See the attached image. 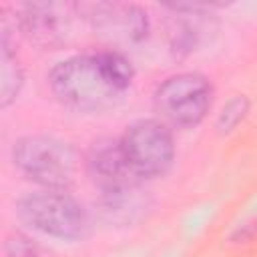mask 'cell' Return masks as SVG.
<instances>
[{
  "label": "cell",
  "mask_w": 257,
  "mask_h": 257,
  "mask_svg": "<svg viewBox=\"0 0 257 257\" xmlns=\"http://www.w3.org/2000/svg\"><path fill=\"white\" fill-rule=\"evenodd\" d=\"M18 213L28 227L56 239L74 241L88 233L86 211L64 191L46 189L26 195L18 203Z\"/></svg>",
  "instance_id": "obj_3"
},
{
  "label": "cell",
  "mask_w": 257,
  "mask_h": 257,
  "mask_svg": "<svg viewBox=\"0 0 257 257\" xmlns=\"http://www.w3.org/2000/svg\"><path fill=\"white\" fill-rule=\"evenodd\" d=\"M124 159L139 179L165 175L175 159L173 135L161 120H137L118 139Z\"/></svg>",
  "instance_id": "obj_5"
},
{
  "label": "cell",
  "mask_w": 257,
  "mask_h": 257,
  "mask_svg": "<svg viewBox=\"0 0 257 257\" xmlns=\"http://www.w3.org/2000/svg\"><path fill=\"white\" fill-rule=\"evenodd\" d=\"M68 8L64 4H26L20 12V26L32 42L52 46L62 40Z\"/></svg>",
  "instance_id": "obj_8"
},
{
  "label": "cell",
  "mask_w": 257,
  "mask_h": 257,
  "mask_svg": "<svg viewBox=\"0 0 257 257\" xmlns=\"http://www.w3.org/2000/svg\"><path fill=\"white\" fill-rule=\"evenodd\" d=\"M84 167L88 177L102 193H114L133 189L139 185V177L128 167L124 153L120 149V141L112 139H98L90 145Z\"/></svg>",
  "instance_id": "obj_7"
},
{
  "label": "cell",
  "mask_w": 257,
  "mask_h": 257,
  "mask_svg": "<svg viewBox=\"0 0 257 257\" xmlns=\"http://www.w3.org/2000/svg\"><path fill=\"white\" fill-rule=\"evenodd\" d=\"M213 102L211 82L197 72H183L167 78L155 92V108L161 118L177 128L197 126Z\"/></svg>",
  "instance_id": "obj_4"
},
{
  "label": "cell",
  "mask_w": 257,
  "mask_h": 257,
  "mask_svg": "<svg viewBox=\"0 0 257 257\" xmlns=\"http://www.w3.org/2000/svg\"><path fill=\"white\" fill-rule=\"evenodd\" d=\"M4 251H6V257H42L40 247L32 239H28L20 233L6 239Z\"/></svg>",
  "instance_id": "obj_11"
},
{
  "label": "cell",
  "mask_w": 257,
  "mask_h": 257,
  "mask_svg": "<svg viewBox=\"0 0 257 257\" xmlns=\"http://www.w3.org/2000/svg\"><path fill=\"white\" fill-rule=\"evenodd\" d=\"M14 165L30 181L52 189L64 191L76 175V153L70 145L52 137H24L12 149Z\"/></svg>",
  "instance_id": "obj_2"
},
{
  "label": "cell",
  "mask_w": 257,
  "mask_h": 257,
  "mask_svg": "<svg viewBox=\"0 0 257 257\" xmlns=\"http://www.w3.org/2000/svg\"><path fill=\"white\" fill-rule=\"evenodd\" d=\"M2 56H0V104L8 106L16 94L22 88L24 74L20 68V62L16 60V52L10 44V32L6 26H2Z\"/></svg>",
  "instance_id": "obj_9"
},
{
  "label": "cell",
  "mask_w": 257,
  "mask_h": 257,
  "mask_svg": "<svg viewBox=\"0 0 257 257\" xmlns=\"http://www.w3.org/2000/svg\"><path fill=\"white\" fill-rule=\"evenodd\" d=\"M74 10L94 28L124 38L126 42H141L149 32L147 12L135 4L120 2H80Z\"/></svg>",
  "instance_id": "obj_6"
},
{
  "label": "cell",
  "mask_w": 257,
  "mask_h": 257,
  "mask_svg": "<svg viewBox=\"0 0 257 257\" xmlns=\"http://www.w3.org/2000/svg\"><path fill=\"white\" fill-rule=\"evenodd\" d=\"M135 78L131 60L114 50L80 54L58 62L48 76L54 96L78 110H104L118 104Z\"/></svg>",
  "instance_id": "obj_1"
},
{
  "label": "cell",
  "mask_w": 257,
  "mask_h": 257,
  "mask_svg": "<svg viewBox=\"0 0 257 257\" xmlns=\"http://www.w3.org/2000/svg\"><path fill=\"white\" fill-rule=\"evenodd\" d=\"M247 110H249V100H247L245 96H235V98H231V100L225 104V108L221 110L219 118H217V128H219L221 133L233 131V128L245 118Z\"/></svg>",
  "instance_id": "obj_10"
}]
</instances>
